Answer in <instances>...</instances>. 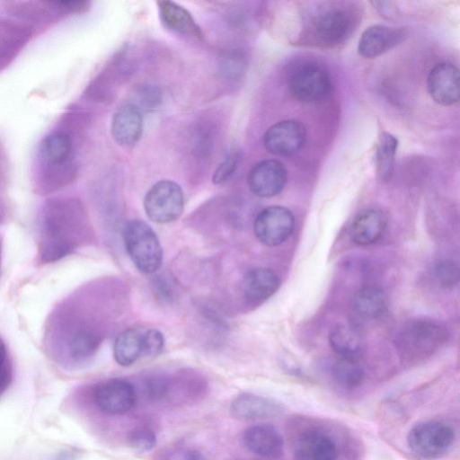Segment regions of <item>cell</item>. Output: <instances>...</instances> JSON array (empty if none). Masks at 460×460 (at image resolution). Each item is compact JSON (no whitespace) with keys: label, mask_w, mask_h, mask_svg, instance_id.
Listing matches in <instances>:
<instances>
[{"label":"cell","mask_w":460,"mask_h":460,"mask_svg":"<svg viewBox=\"0 0 460 460\" xmlns=\"http://www.w3.org/2000/svg\"><path fill=\"white\" fill-rule=\"evenodd\" d=\"M284 164L275 159L263 160L256 164L247 178L250 190L256 196L270 198L279 194L287 182Z\"/></svg>","instance_id":"obj_11"},{"label":"cell","mask_w":460,"mask_h":460,"mask_svg":"<svg viewBox=\"0 0 460 460\" xmlns=\"http://www.w3.org/2000/svg\"><path fill=\"white\" fill-rule=\"evenodd\" d=\"M279 287L277 274L267 268L249 270L243 280L244 296L252 303H261L270 297Z\"/></svg>","instance_id":"obj_20"},{"label":"cell","mask_w":460,"mask_h":460,"mask_svg":"<svg viewBox=\"0 0 460 460\" xmlns=\"http://www.w3.org/2000/svg\"><path fill=\"white\" fill-rule=\"evenodd\" d=\"M233 460H272V459H233Z\"/></svg>","instance_id":"obj_35"},{"label":"cell","mask_w":460,"mask_h":460,"mask_svg":"<svg viewBox=\"0 0 460 460\" xmlns=\"http://www.w3.org/2000/svg\"><path fill=\"white\" fill-rule=\"evenodd\" d=\"M428 90L432 99L441 105L457 102L460 93L458 69L449 63L435 66L428 77Z\"/></svg>","instance_id":"obj_14"},{"label":"cell","mask_w":460,"mask_h":460,"mask_svg":"<svg viewBox=\"0 0 460 460\" xmlns=\"http://www.w3.org/2000/svg\"><path fill=\"white\" fill-rule=\"evenodd\" d=\"M329 343L341 358L358 359L364 349L363 338L351 324L341 323L333 327L329 333Z\"/></svg>","instance_id":"obj_23"},{"label":"cell","mask_w":460,"mask_h":460,"mask_svg":"<svg viewBox=\"0 0 460 460\" xmlns=\"http://www.w3.org/2000/svg\"><path fill=\"white\" fill-rule=\"evenodd\" d=\"M137 399L135 386L122 378H110L98 384L93 392L97 408L109 416H120L130 411Z\"/></svg>","instance_id":"obj_8"},{"label":"cell","mask_w":460,"mask_h":460,"mask_svg":"<svg viewBox=\"0 0 460 460\" xmlns=\"http://www.w3.org/2000/svg\"><path fill=\"white\" fill-rule=\"evenodd\" d=\"M397 146L398 140L394 136L387 132L380 136L376 152V167L382 181H388L392 175Z\"/></svg>","instance_id":"obj_25"},{"label":"cell","mask_w":460,"mask_h":460,"mask_svg":"<svg viewBox=\"0 0 460 460\" xmlns=\"http://www.w3.org/2000/svg\"><path fill=\"white\" fill-rule=\"evenodd\" d=\"M162 22L171 31L195 38L201 37V31L190 13L172 1L157 2Z\"/></svg>","instance_id":"obj_22"},{"label":"cell","mask_w":460,"mask_h":460,"mask_svg":"<svg viewBox=\"0 0 460 460\" xmlns=\"http://www.w3.org/2000/svg\"><path fill=\"white\" fill-rule=\"evenodd\" d=\"M99 336L90 331L76 332L68 341L70 356L75 359H84L95 353L100 346Z\"/></svg>","instance_id":"obj_28"},{"label":"cell","mask_w":460,"mask_h":460,"mask_svg":"<svg viewBox=\"0 0 460 460\" xmlns=\"http://www.w3.org/2000/svg\"><path fill=\"white\" fill-rule=\"evenodd\" d=\"M387 299L385 291L376 286H365L358 289L352 299V309L360 318L373 320L386 310Z\"/></svg>","instance_id":"obj_24"},{"label":"cell","mask_w":460,"mask_h":460,"mask_svg":"<svg viewBox=\"0 0 460 460\" xmlns=\"http://www.w3.org/2000/svg\"><path fill=\"white\" fill-rule=\"evenodd\" d=\"M285 408L275 399L242 393L230 404L231 414L241 420H256L280 415Z\"/></svg>","instance_id":"obj_13"},{"label":"cell","mask_w":460,"mask_h":460,"mask_svg":"<svg viewBox=\"0 0 460 460\" xmlns=\"http://www.w3.org/2000/svg\"><path fill=\"white\" fill-rule=\"evenodd\" d=\"M289 89L297 101L315 103L325 100L332 90L328 72L321 66L307 63L297 67L289 78Z\"/></svg>","instance_id":"obj_7"},{"label":"cell","mask_w":460,"mask_h":460,"mask_svg":"<svg viewBox=\"0 0 460 460\" xmlns=\"http://www.w3.org/2000/svg\"><path fill=\"white\" fill-rule=\"evenodd\" d=\"M456 432L444 421L429 420L414 425L407 435L409 449L423 459L444 456L454 444Z\"/></svg>","instance_id":"obj_5"},{"label":"cell","mask_w":460,"mask_h":460,"mask_svg":"<svg viewBox=\"0 0 460 460\" xmlns=\"http://www.w3.org/2000/svg\"><path fill=\"white\" fill-rule=\"evenodd\" d=\"M184 208V196L179 184L163 180L147 191L144 208L147 217L158 224H166L180 217Z\"/></svg>","instance_id":"obj_6"},{"label":"cell","mask_w":460,"mask_h":460,"mask_svg":"<svg viewBox=\"0 0 460 460\" xmlns=\"http://www.w3.org/2000/svg\"><path fill=\"white\" fill-rule=\"evenodd\" d=\"M207 385L204 380L195 376L169 378L166 396L164 403L172 406H191L203 400L207 394Z\"/></svg>","instance_id":"obj_19"},{"label":"cell","mask_w":460,"mask_h":460,"mask_svg":"<svg viewBox=\"0 0 460 460\" xmlns=\"http://www.w3.org/2000/svg\"><path fill=\"white\" fill-rule=\"evenodd\" d=\"M144 328H128L117 337L113 356L116 362L122 367H129L145 356Z\"/></svg>","instance_id":"obj_21"},{"label":"cell","mask_w":460,"mask_h":460,"mask_svg":"<svg viewBox=\"0 0 460 460\" xmlns=\"http://www.w3.org/2000/svg\"><path fill=\"white\" fill-rule=\"evenodd\" d=\"M71 149V139L64 132L51 133L44 138L41 145L43 158L53 164L64 163L69 157Z\"/></svg>","instance_id":"obj_27"},{"label":"cell","mask_w":460,"mask_h":460,"mask_svg":"<svg viewBox=\"0 0 460 460\" xmlns=\"http://www.w3.org/2000/svg\"><path fill=\"white\" fill-rule=\"evenodd\" d=\"M241 443L246 450L262 458L276 459L283 454V438L270 424H256L246 428L241 435Z\"/></svg>","instance_id":"obj_12"},{"label":"cell","mask_w":460,"mask_h":460,"mask_svg":"<svg viewBox=\"0 0 460 460\" xmlns=\"http://www.w3.org/2000/svg\"><path fill=\"white\" fill-rule=\"evenodd\" d=\"M6 348L4 341L0 339V368L3 367L6 359Z\"/></svg>","instance_id":"obj_34"},{"label":"cell","mask_w":460,"mask_h":460,"mask_svg":"<svg viewBox=\"0 0 460 460\" xmlns=\"http://www.w3.org/2000/svg\"><path fill=\"white\" fill-rule=\"evenodd\" d=\"M385 228V215L378 209L368 208L354 217L349 227V236L358 245H370L382 237Z\"/></svg>","instance_id":"obj_18"},{"label":"cell","mask_w":460,"mask_h":460,"mask_svg":"<svg viewBox=\"0 0 460 460\" xmlns=\"http://www.w3.org/2000/svg\"><path fill=\"white\" fill-rule=\"evenodd\" d=\"M122 236L126 251L139 271L151 274L161 267L162 246L155 231L146 222L138 219L127 222Z\"/></svg>","instance_id":"obj_3"},{"label":"cell","mask_w":460,"mask_h":460,"mask_svg":"<svg viewBox=\"0 0 460 460\" xmlns=\"http://www.w3.org/2000/svg\"><path fill=\"white\" fill-rule=\"evenodd\" d=\"M447 329L440 323L417 319L406 323L399 331L395 343L401 354L416 358L429 356L447 340Z\"/></svg>","instance_id":"obj_4"},{"label":"cell","mask_w":460,"mask_h":460,"mask_svg":"<svg viewBox=\"0 0 460 460\" xmlns=\"http://www.w3.org/2000/svg\"><path fill=\"white\" fill-rule=\"evenodd\" d=\"M295 219L292 212L281 206H270L262 209L253 223L257 239L267 246L284 243L292 234Z\"/></svg>","instance_id":"obj_9"},{"label":"cell","mask_w":460,"mask_h":460,"mask_svg":"<svg viewBox=\"0 0 460 460\" xmlns=\"http://www.w3.org/2000/svg\"><path fill=\"white\" fill-rule=\"evenodd\" d=\"M358 23V11L344 3H331L316 10L306 27L309 40L322 47L346 41Z\"/></svg>","instance_id":"obj_2"},{"label":"cell","mask_w":460,"mask_h":460,"mask_svg":"<svg viewBox=\"0 0 460 460\" xmlns=\"http://www.w3.org/2000/svg\"><path fill=\"white\" fill-rule=\"evenodd\" d=\"M404 36L405 32L402 29L381 24L371 25L361 34L358 51L363 58H376L401 42Z\"/></svg>","instance_id":"obj_16"},{"label":"cell","mask_w":460,"mask_h":460,"mask_svg":"<svg viewBox=\"0 0 460 460\" xmlns=\"http://www.w3.org/2000/svg\"><path fill=\"white\" fill-rule=\"evenodd\" d=\"M296 460H336L335 442L325 433L310 429L298 436L294 444Z\"/></svg>","instance_id":"obj_17"},{"label":"cell","mask_w":460,"mask_h":460,"mask_svg":"<svg viewBox=\"0 0 460 460\" xmlns=\"http://www.w3.org/2000/svg\"><path fill=\"white\" fill-rule=\"evenodd\" d=\"M164 347V338L161 332L155 329H146L145 333L144 358L152 359L161 354Z\"/></svg>","instance_id":"obj_32"},{"label":"cell","mask_w":460,"mask_h":460,"mask_svg":"<svg viewBox=\"0 0 460 460\" xmlns=\"http://www.w3.org/2000/svg\"><path fill=\"white\" fill-rule=\"evenodd\" d=\"M143 116L134 104H125L119 108L111 119V136L115 142L124 147L133 146L143 131Z\"/></svg>","instance_id":"obj_15"},{"label":"cell","mask_w":460,"mask_h":460,"mask_svg":"<svg viewBox=\"0 0 460 460\" xmlns=\"http://www.w3.org/2000/svg\"><path fill=\"white\" fill-rule=\"evenodd\" d=\"M78 227L76 214L69 204L54 203L49 206L40 223V257L44 261H54L70 253L75 246Z\"/></svg>","instance_id":"obj_1"},{"label":"cell","mask_w":460,"mask_h":460,"mask_svg":"<svg viewBox=\"0 0 460 460\" xmlns=\"http://www.w3.org/2000/svg\"><path fill=\"white\" fill-rule=\"evenodd\" d=\"M332 376L343 388L353 389L361 385L365 372L358 359L339 358L332 365Z\"/></svg>","instance_id":"obj_26"},{"label":"cell","mask_w":460,"mask_h":460,"mask_svg":"<svg viewBox=\"0 0 460 460\" xmlns=\"http://www.w3.org/2000/svg\"><path fill=\"white\" fill-rule=\"evenodd\" d=\"M128 445L137 452L150 451L156 444V435L147 425H140L131 429L126 437Z\"/></svg>","instance_id":"obj_29"},{"label":"cell","mask_w":460,"mask_h":460,"mask_svg":"<svg viewBox=\"0 0 460 460\" xmlns=\"http://www.w3.org/2000/svg\"><path fill=\"white\" fill-rule=\"evenodd\" d=\"M305 139L304 126L294 119L279 121L271 126L264 134L263 144L266 150L279 156L296 154L303 146Z\"/></svg>","instance_id":"obj_10"},{"label":"cell","mask_w":460,"mask_h":460,"mask_svg":"<svg viewBox=\"0 0 460 460\" xmlns=\"http://www.w3.org/2000/svg\"><path fill=\"white\" fill-rule=\"evenodd\" d=\"M238 164V156L235 153L228 155L217 166L213 175L215 184L226 182L235 172Z\"/></svg>","instance_id":"obj_33"},{"label":"cell","mask_w":460,"mask_h":460,"mask_svg":"<svg viewBox=\"0 0 460 460\" xmlns=\"http://www.w3.org/2000/svg\"><path fill=\"white\" fill-rule=\"evenodd\" d=\"M155 460H206V458L196 448L186 446H173L161 450Z\"/></svg>","instance_id":"obj_31"},{"label":"cell","mask_w":460,"mask_h":460,"mask_svg":"<svg viewBox=\"0 0 460 460\" xmlns=\"http://www.w3.org/2000/svg\"><path fill=\"white\" fill-rule=\"evenodd\" d=\"M434 274L439 285L452 288L458 283L459 267L452 260H441L436 264Z\"/></svg>","instance_id":"obj_30"}]
</instances>
